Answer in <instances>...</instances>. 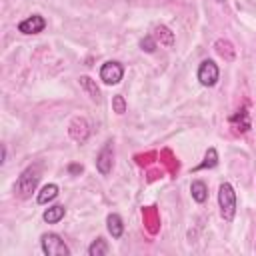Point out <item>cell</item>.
Returning a JSON list of instances; mask_svg holds the SVG:
<instances>
[{
  "label": "cell",
  "mask_w": 256,
  "mask_h": 256,
  "mask_svg": "<svg viewBox=\"0 0 256 256\" xmlns=\"http://www.w3.org/2000/svg\"><path fill=\"white\" fill-rule=\"evenodd\" d=\"M68 172L70 174H80L82 172V164H70L68 166Z\"/></svg>",
  "instance_id": "cb8c5ba5"
},
{
  "label": "cell",
  "mask_w": 256,
  "mask_h": 256,
  "mask_svg": "<svg viewBox=\"0 0 256 256\" xmlns=\"http://www.w3.org/2000/svg\"><path fill=\"white\" fill-rule=\"evenodd\" d=\"M158 154L154 152V150H150V152H146V154H136L134 156V160H136V164L138 166H150L152 162H154V158H156Z\"/></svg>",
  "instance_id": "44dd1931"
},
{
  "label": "cell",
  "mask_w": 256,
  "mask_h": 256,
  "mask_svg": "<svg viewBox=\"0 0 256 256\" xmlns=\"http://www.w3.org/2000/svg\"><path fill=\"white\" fill-rule=\"evenodd\" d=\"M218 164V152L216 148H208L206 154H204V162H200L194 170H204V168H214Z\"/></svg>",
  "instance_id": "d6986e66"
},
{
  "label": "cell",
  "mask_w": 256,
  "mask_h": 256,
  "mask_svg": "<svg viewBox=\"0 0 256 256\" xmlns=\"http://www.w3.org/2000/svg\"><path fill=\"white\" fill-rule=\"evenodd\" d=\"M230 126L234 128L236 134H246L250 130L252 122H250V114L246 112V108H240L238 112H234L230 116Z\"/></svg>",
  "instance_id": "9c48e42d"
},
{
  "label": "cell",
  "mask_w": 256,
  "mask_h": 256,
  "mask_svg": "<svg viewBox=\"0 0 256 256\" xmlns=\"http://www.w3.org/2000/svg\"><path fill=\"white\" fill-rule=\"evenodd\" d=\"M112 160H114V148H112V140H108L96 156V168L102 176H106L112 170Z\"/></svg>",
  "instance_id": "8992f818"
},
{
  "label": "cell",
  "mask_w": 256,
  "mask_h": 256,
  "mask_svg": "<svg viewBox=\"0 0 256 256\" xmlns=\"http://www.w3.org/2000/svg\"><path fill=\"white\" fill-rule=\"evenodd\" d=\"M160 162L166 166V170H168V174H170V176H176V174H178V160L174 158L172 150L164 148V150L160 152Z\"/></svg>",
  "instance_id": "5bb4252c"
},
{
  "label": "cell",
  "mask_w": 256,
  "mask_h": 256,
  "mask_svg": "<svg viewBox=\"0 0 256 256\" xmlns=\"http://www.w3.org/2000/svg\"><path fill=\"white\" fill-rule=\"evenodd\" d=\"M158 174H162V172H158V170H150V172H148V180H150V182H152V180H156V178H158Z\"/></svg>",
  "instance_id": "d4e9b609"
},
{
  "label": "cell",
  "mask_w": 256,
  "mask_h": 256,
  "mask_svg": "<svg viewBox=\"0 0 256 256\" xmlns=\"http://www.w3.org/2000/svg\"><path fill=\"white\" fill-rule=\"evenodd\" d=\"M112 110H114L116 114H124V112H126V100H124V96L116 94V96L112 98Z\"/></svg>",
  "instance_id": "7402d4cb"
},
{
  "label": "cell",
  "mask_w": 256,
  "mask_h": 256,
  "mask_svg": "<svg viewBox=\"0 0 256 256\" xmlns=\"http://www.w3.org/2000/svg\"><path fill=\"white\" fill-rule=\"evenodd\" d=\"M122 76H124V68H122V64L120 62H116V60H108V62H104L102 64V68H100V80L104 82V84H118L120 80H122Z\"/></svg>",
  "instance_id": "277c9868"
},
{
  "label": "cell",
  "mask_w": 256,
  "mask_h": 256,
  "mask_svg": "<svg viewBox=\"0 0 256 256\" xmlns=\"http://www.w3.org/2000/svg\"><path fill=\"white\" fill-rule=\"evenodd\" d=\"M218 76H220V70L216 66L214 60H202L200 66H198V80L202 86H214L218 82Z\"/></svg>",
  "instance_id": "5b68a950"
},
{
  "label": "cell",
  "mask_w": 256,
  "mask_h": 256,
  "mask_svg": "<svg viewBox=\"0 0 256 256\" xmlns=\"http://www.w3.org/2000/svg\"><path fill=\"white\" fill-rule=\"evenodd\" d=\"M106 226H108V232L112 234V238H120L122 232H124V224H122V218L118 214H108L106 218Z\"/></svg>",
  "instance_id": "9a60e30c"
},
{
  "label": "cell",
  "mask_w": 256,
  "mask_h": 256,
  "mask_svg": "<svg viewBox=\"0 0 256 256\" xmlns=\"http://www.w3.org/2000/svg\"><path fill=\"white\" fill-rule=\"evenodd\" d=\"M42 250L46 256H70V248L56 232L42 234Z\"/></svg>",
  "instance_id": "3957f363"
},
{
  "label": "cell",
  "mask_w": 256,
  "mask_h": 256,
  "mask_svg": "<svg viewBox=\"0 0 256 256\" xmlns=\"http://www.w3.org/2000/svg\"><path fill=\"white\" fill-rule=\"evenodd\" d=\"M64 214H66V208L60 206V204H56V206H50V208L42 214V218H44V222H48V224H56V222H60V220L64 218Z\"/></svg>",
  "instance_id": "2e32d148"
},
{
  "label": "cell",
  "mask_w": 256,
  "mask_h": 256,
  "mask_svg": "<svg viewBox=\"0 0 256 256\" xmlns=\"http://www.w3.org/2000/svg\"><path fill=\"white\" fill-rule=\"evenodd\" d=\"M154 40L160 42L166 48H172L174 46V32H170V28H166V26L160 24V26L154 28Z\"/></svg>",
  "instance_id": "4fadbf2b"
},
{
  "label": "cell",
  "mask_w": 256,
  "mask_h": 256,
  "mask_svg": "<svg viewBox=\"0 0 256 256\" xmlns=\"http://www.w3.org/2000/svg\"><path fill=\"white\" fill-rule=\"evenodd\" d=\"M142 220H144V226L150 234H156L160 230V214L156 210V206H146L142 208Z\"/></svg>",
  "instance_id": "30bf717a"
},
{
  "label": "cell",
  "mask_w": 256,
  "mask_h": 256,
  "mask_svg": "<svg viewBox=\"0 0 256 256\" xmlns=\"http://www.w3.org/2000/svg\"><path fill=\"white\" fill-rule=\"evenodd\" d=\"M38 180H40V170H38V166H28L20 176H18V180H16V194L20 196V198H30L32 196V192L36 190V186H38Z\"/></svg>",
  "instance_id": "7a4b0ae2"
},
{
  "label": "cell",
  "mask_w": 256,
  "mask_h": 256,
  "mask_svg": "<svg viewBox=\"0 0 256 256\" xmlns=\"http://www.w3.org/2000/svg\"><path fill=\"white\" fill-rule=\"evenodd\" d=\"M214 50H216L218 56H222V58L228 60V62H232L234 56H236V48L232 46V42H228V40H224V38H220V40L214 42Z\"/></svg>",
  "instance_id": "8fae6325"
},
{
  "label": "cell",
  "mask_w": 256,
  "mask_h": 256,
  "mask_svg": "<svg viewBox=\"0 0 256 256\" xmlns=\"http://www.w3.org/2000/svg\"><path fill=\"white\" fill-rule=\"evenodd\" d=\"M216 2H224V0H216Z\"/></svg>",
  "instance_id": "4316f807"
},
{
  "label": "cell",
  "mask_w": 256,
  "mask_h": 256,
  "mask_svg": "<svg viewBox=\"0 0 256 256\" xmlns=\"http://www.w3.org/2000/svg\"><path fill=\"white\" fill-rule=\"evenodd\" d=\"M190 192H192V198L196 202H200V204L206 202V198H208V188H206V184L202 180H194L192 186H190Z\"/></svg>",
  "instance_id": "e0dca14e"
},
{
  "label": "cell",
  "mask_w": 256,
  "mask_h": 256,
  "mask_svg": "<svg viewBox=\"0 0 256 256\" xmlns=\"http://www.w3.org/2000/svg\"><path fill=\"white\" fill-rule=\"evenodd\" d=\"M78 84H80V88L88 94V98H90V100H94V102H98V100H100V90H98L96 82H94L90 76H80V78H78Z\"/></svg>",
  "instance_id": "7c38bea8"
},
{
  "label": "cell",
  "mask_w": 256,
  "mask_h": 256,
  "mask_svg": "<svg viewBox=\"0 0 256 256\" xmlns=\"http://www.w3.org/2000/svg\"><path fill=\"white\" fill-rule=\"evenodd\" d=\"M140 48H142L144 52H148V54H152V52L156 50V40H154L152 36H144V38L140 40Z\"/></svg>",
  "instance_id": "603a6c76"
},
{
  "label": "cell",
  "mask_w": 256,
  "mask_h": 256,
  "mask_svg": "<svg viewBox=\"0 0 256 256\" xmlns=\"http://www.w3.org/2000/svg\"><path fill=\"white\" fill-rule=\"evenodd\" d=\"M6 160V146H2V160L0 162H4Z\"/></svg>",
  "instance_id": "484cf974"
},
{
  "label": "cell",
  "mask_w": 256,
  "mask_h": 256,
  "mask_svg": "<svg viewBox=\"0 0 256 256\" xmlns=\"http://www.w3.org/2000/svg\"><path fill=\"white\" fill-rule=\"evenodd\" d=\"M58 196V186L56 184H46L40 192H38V204H46V202H50V200H54Z\"/></svg>",
  "instance_id": "ac0fdd59"
},
{
  "label": "cell",
  "mask_w": 256,
  "mask_h": 256,
  "mask_svg": "<svg viewBox=\"0 0 256 256\" xmlns=\"http://www.w3.org/2000/svg\"><path fill=\"white\" fill-rule=\"evenodd\" d=\"M88 254L90 256H102V254H108V244L104 238H96L90 246H88Z\"/></svg>",
  "instance_id": "ffe728a7"
},
{
  "label": "cell",
  "mask_w": 256,
  "mask_h": 256,
  "mask_svg": "<svg viewBox=\"0 0 256 256\" xmlns=\"http://www.w3.org/2000/svg\"><path fill=\"white\" fill-rule=\"evenodd\" d=\"M44 28H46V20L40 14H32L18 24V32H22V34H38Z\"/></svg>",
  "instance_id": "ba28073f"
},
{
  "label": "cell",
  "mask_w": 256,
  "mask_h": 256,
  "mask_svg": "<svg viewBox=\"0 0 256 256\" xmlns=\"http://www.w3.org/2000/svg\"><path fill=\"white\" fill-rule=\"evenodd\" d=\"M68 134H70V138L72 140H76V142H86V138L90 136V126H88V122L84 120V118H80V116H76L72 122H70V126H68Z\"/></svg>",
  "instance_id": "52a82bcc"
},
{
  "label": "cell",
  "mask_w": 256,
  "mask_h": 256,
  "mask_svg": "<svg viewBox=\"0 0 256 256\" xmlns=\"http://www.w3.org/2000/svg\"><path fill=\"white\" fill-rule=\"evenodd\" d=\"M218 204H220L222 218L226 222H232L234 214H236V192H234L232 184H228V182L220 184V188H218Z\"/></svg>",
  "instance_id": "6da1fadb"
}]
</instances>
